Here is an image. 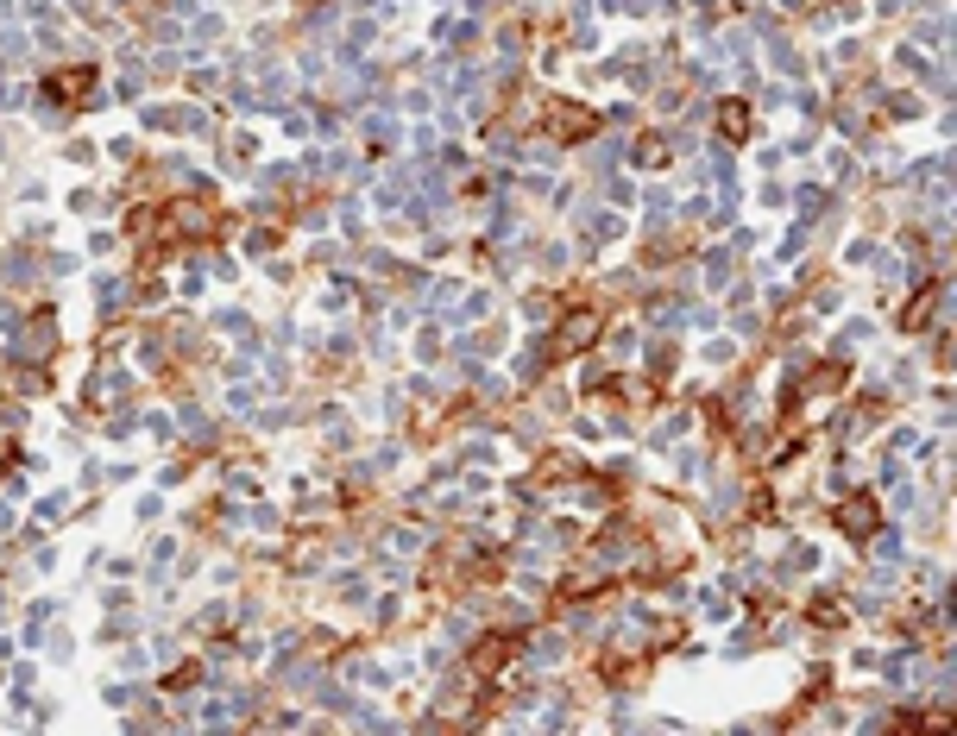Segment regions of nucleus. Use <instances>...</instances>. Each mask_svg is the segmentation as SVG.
Wrapping results in <instances>:
<instances>
[{
	"instance_id": "1",
	"label": "nucleus",
	"mask_w": 957,
	"mask_h": 736,
	"mask_svg": "<svg viewBox=\"0 0 957 736\" xmlns=\"http://www.w3.org/2000/svg\"><path fill=\"white\" fill-rule=\"evenodd\" d=\"M82 82H95V69H69V76H51L57 101H82Z\"/></svg>"
}]
</instances>
